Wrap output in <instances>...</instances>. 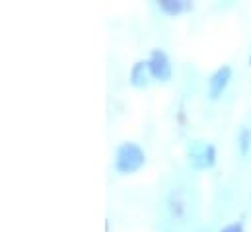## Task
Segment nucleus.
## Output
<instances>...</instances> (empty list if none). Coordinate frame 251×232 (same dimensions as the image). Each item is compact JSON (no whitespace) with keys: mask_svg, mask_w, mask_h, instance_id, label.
<instances>
[{"mask_svg":"<svg viewBox=\"0 0 251 232\" xmlns=\"http://www.w3.org/2000/svg\"><path fill=\"white\" fill-rule=\"evenodd\" d=\"M232 76H234V68L232 64H220L210 76H208V82H206V96L210 102H216L224 96V92L228 90L230 82H232Z\"/></svg>","mask_w":251,"mask_h":232,"instance_id":"obj_4","label":"nucleus"},{"mask_svg":"<svg viewBox=\"0 0 251 232\" xmlns=\"http://www.w3.org/2000/svg\"><path fill=\"white\" fill-rule=\"evenodd\" d=\"M146 150L134 143V141H123L113 150V172L119 175H132L140 172L146 166Z\"/></svg>","mask_w":251,"mask_h":232,"instance_id":"obj_1","label":"nucleus"},{"mask_svg":"<svg viewBox=\"0 0 251 232\" xmlns=\"http://www.w3.org/2000/svg\"><path fill=\"white\" fill-rule=\"evenodd\" d=\"M185 158H187L189 166L197 172L210 170V168L216 166V160H218L216 145L208 143V141H202V139L189 141L187 148H185Z\"/></svg>","mask_w":251,"mask_h":232,"instance_id":"obj_2","label":"nucleus"},{"mask_svg":"<svg viewBox=\"0 0 251 232\" xmlns=\"http://www.w3.org/2000/svg\"><path fill=\"white\" fill-rule=\"evenodd\" d=\"M250 199H251V197H250Z\"/></svg>","mask_w":251,"mask_h":232,"instance_id":"obj_10","label":"nucleus"},{"mask_svg":"<svg viewBox=\"0 0 251 232\" xmlns=\"http://www.w3.org/2000/svg\"><path fill=\"white\" fill-rule=\"evenodd\" d=\"M218 232H246V225H244V221H234V223L222 227Z\"/></svg>","mask_w":251,"mask_h":232,"instance_id":"obj_8","label":"nucleus"},{"mask_svg":"<svg viewBox=\"0 0 251 232\" xmlns=\"http://www.w3.org/2000/svg\"><path fill=\"white\" fill-rule=\"evenodd\" d=\"M156 6L164 16H170V18H177L181 14L193 12V8H195V4L191 0H158Z\"/></svg>","mask_w":251,"mask_h":232,"instance_id":"obj_6","label":"nucleus"},{"mask_svg":"<svg viewBox=\"0 0 251 232\" xmlns=\"http://www.w3.org/2000/svg\"><path fill=\"white\" fill-rule=\"evenodd\" d=\"M146 64H148V70H150V76L154 82L158 84H168L174 76V64H172V58L166 53V49L162 47H154L150 49L148 57H146Z\"/></svg>","mask_w":251,"mask_h":232,"instance_id":"obj_3","label":"nucleus"},{"mask_svg":"<svg viewBox=\"0 0 251 232\" xmlns=\"http://www.w3.org/2000/svg\"><path fill=\"white\" fill-rule=\"evenodd\" d=\"M152 76H150V70H148V64H146V58L144 60H134L130 70H128V84L136 90H146L150 84H152Z\"/></svg>","mask_w":251,"mask_h":232,"instance_id":"obj_5","label":"nucleus"},{"mask_svg":"<svg viewBox=\"0 0 251 232\" xmlns=\"http://www.w3.org/2000/svg\"><path fill=\"white\" fill-rule=\"evenodd\" d=\"M248 62H250V64H251V51H250V58H248Z\"/></svg>","mask_w":251,"mask_h":232,"instance_id":"obj_9","label":"nucleus"},{"mask_svg":"<svg viewBox=\"0 0 251 232\" xmlns=\"http://www.w3.org/2000/svg\"><path fill=\"white\" fill-rule=\"evenodd\" d=\"M236 146H238V152L248 158L251 154V127L248 125H240L238 133H236Z\"/></svg>","mask_w":251,"mask_h":232,"instance_id":"obj_7","label":"nucleus"}]
</instances>
